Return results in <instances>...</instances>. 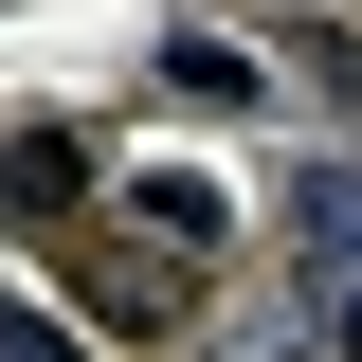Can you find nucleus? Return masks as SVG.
<instances>
[{
    "label": "nucleus",
    "mask_w": 362,
    "mask_h": 362,
    "mask_svg": "<svg viewBox=\"0 0 362 362\" xmlns=\"http://www.w3.org/2000/svg\"><path fill=\"white\" fill-rule=\"evenodd\" d=\"M181 308H199V272H181V254H109V272H90V326H109V344H163Z\"/></svg>",
    "instance_id": "nucleus-1"
},
{
    "label": "nucleus",
    "mask_w": 362,
    "mask_h": 362,
    "mask_svg": "<svg viewBox=\"0 0 362 362\" xmlns=\"http://www.w3.org/2000/svg\"><path fill=\"white\" fill-rule=\"evenodd\" d=\"M290 235H308L326 272H362V127L326 145V163H290Z\"/></svg>",
    "instance_id": "nucleus-2"
},
{
    "label": "nucleus",
    "mask_w": 362,
    "mask_h": 362,
    "mask_svg": "<svg viewBox=\"0 0 362 362\" xmlns=\"http://www.w3.org/2000/svg\"><path fill=\"white\" fill-rule=\"evenodd\" d=\"M127 218L163 235V254H199V235H218V181H181V163H163V181H127Z\"/></svg>",
    "instance_id": "nucleus-3"
},
{
    "label": "nucleus",
    "mask_w": 362,
    "mask_h": 362,
    "mask_svg": "<svg viewBox=\"0 0 362 362\" xmlns=\"http://www.w3.org/2000/svg\"><path fill=\"white\" fill-rule=\"evenodd\" d=\"M163 73H181V90H199V109H254V54H235V37H181V54H163Z\"/></svg>",
    "instance_id": "nucleus-4"
},
{
    "label": "nucleus",
    "mask_w": 362,
    "mask_h": 362,
    "mask_svg": "<svg viewBox=\"0 0 362 362\" xmlns=\"http://www.w3.org/2000/svg\"><path fill=\"white\" fill-rule=\"evenodd\" d=\"M0 199H18V218H54V199H73V145H0Z\"/></svg>",
    "instance_id": "nucleus-5"
},
{
    "label": "nucleus",
    "mask_w": 362,
    "mask_h": 362,
    "mask_svg": "<svg viewBox=\"0 0 362 362\" xmlns=\"http://www.w3.org/2000/svg\"><path fill=\"white\" fill-rule=\"evenodd\" d=\"M0 362H90L73 326H37V308H0Z\"/></svg>",
    "instance_id": "nucleus-6"
},
{
    "label": "nucleus",
    "mask_w": 362,
    "mask_h": 362,
    "mask_svg": "<svg viewBox=\"0 0 362 362\" xmlns=\"http://www.w3.org/2000/svg\"><path fill=\"white\" fill-rule=\"evenodd\" d=\"M308 344H326V362H362V272H344V290L308 308Z\"/></svg>",
    "instance_id": "nucleus-7"
}]
</instances>
